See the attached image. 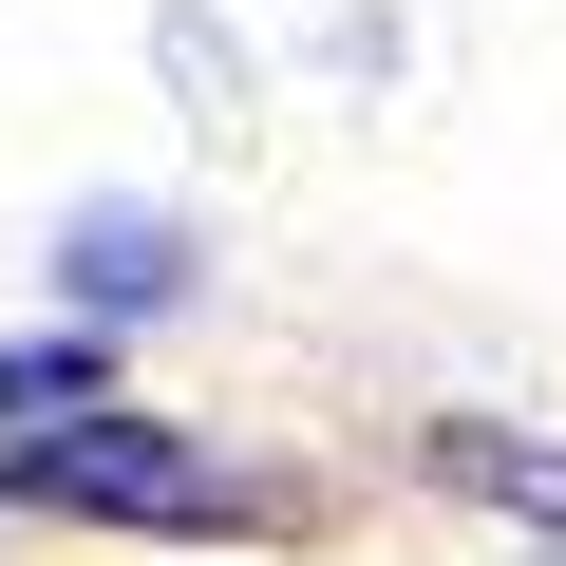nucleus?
Returning a JSON list of instances; mask_svg holds the SVG:
<instances>
[{
    "label": "nucleus",
    "mask_w": 566,
    "mask_h": 566,
    "mask_svg": "<svg viewBox=\"0 0 566 566\" xmlns=\"http://www.w3.org/2000/svg\"><path fill=\"white\" fill-rule=\"evenodd\" d=\"M0 491H39L57 528H227L245 491L189 453V434H151V416H76V434H20L0 453Z\"/></svg>",
    "instance_id": "nucleus-1"
},
{
    "label": "nucleus",
    "mask_w": 566,
    "mask_h": 566,
    "mask_svg": "<svg viewBox=\"0 0 566 566\" xmlns=\"http://www.w3.org/2000/svg\"><path fill=\"white\" fill-rule=\"evenodd\" d=\"M76 283H95V303H151L170 245H151V227H76Z\"/></svg>",
    "instance_id": "nucleus-4"
},
{
    "label": "nucleus",
    "mask_w": 566,
    "mask_h": 566,
    "mask_svg": "<svg viewBox=\"0 0 566 566\" xmlns=\"http://www.w3.org/2000/svg\"><path fill=\"white\" fill-rule=\"evenodd\" d=\"M76 416H114V359L95 340H0V453H20V434H76Z\"/></svg>",
    "instance_id": "nucleus-2"
},
{
    "label": "nucleus",
    "mask_w": 566,
    "mask_h": 566,
    "mask_svg": "<svg viewBox=\"0 0 566 566\" xmlns=\"http://www.w3.org/2000/svg\"><path fill=\"white\" fill-rule=\"evenodd\" d=\"M434 472H472V491H510V510H547V528H566V453H528V434H472V416H453V434H434Z\"/></svg>",
    "instance_id": "nucleus-3"
}]
</instances>
